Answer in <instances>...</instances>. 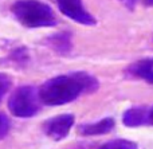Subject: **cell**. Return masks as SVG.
I'll use <instances>...</instances> for the list:
<instances>
[{
	"label": "cell",
	"instance_id": "cell-8",
	"mask_svg": "<svg viewBox=\"0 0 153 149\" xmlns=\"http://www.w3.org/2000/svg\"><path fill=\"white\" fill-rule=\"evenodd\" d=\"M129 73L141 79L153 83V59H141L129 67Z\"/></svg>",
	"mask_w": 153,
	"mask_h": 149
},
{
	"label": "cell",
	"instance_id": "cell-7",
	"mask_svg": "<svg viewBox=\"0 0 153 149\" xmlns=\"http://www.w3.org/2000/svg\"><path fill=\"white\" fill-rule=\"evenodd\" d=\"M114 122L113 118H103L97 122L91 124H82L78 126V132L82 136H100V134H106L114 129Z\"/></svg>",
	"mask_w": 153,
	"mask_h": 149
},
{
	"label": "cell",
	"instance_id": "cell-6",
	"mask_svg": "<svg viewBox=\"0 0 153 149\" xmlns=\"http://www.w3.org/2000/svg\"><path fill=\"white\" fill-rule=\"evenodd\" d=\"M122 122L125 126H129V128L149 125V107L136 106L132 109H128L124 113Z\"/></svg>",
	"mask_w": 153,
	"mask_h": 149
},
{
	"label": "cell",
	"instance_id": "cell-2",
	"mask_svg": "<svg viewBox=\"0 0 153 149\" xmlns=\"http://www.w3.org/2000/svg\"><path fill=\"white\" fill-rule=\"evenodd\" d=\"M12 11L22 24L31 28L55 26L56 23L53 10L38 0H20L13 4Z\"/></svg>",
	"mask_w": 153,
	"mask_h": 149
},
{
	"label": "cell",
	"instance_id": "cell-3",
	"mask_svg": "<svg viewBox=\"0 0 153 149\" xmlns=\"http://www.w3.org/2000/svg\"><path fill=\"white\" fill-rule=\"evenodd\" d=\"M39 91L32 86H20L10 97L8 107L15 117L28 118L34 117L40 110Z\"/></svg>",
	"mask_w": 153,
	"mask_h": 149
},
{
	"label": "cell",
	"instance_id": "cell-14",
	"mask_svg": "<svg viewBox=\"0 0 153 149\" xmlns=\"http://www.w3.org/2000/svg\"><path fill=\"white\" fill-rule=\"evenodd\" d=\"M145 4L146 5H153V0H145Z\"/></svg>",
	"mask_w": 153,
	"mask_h": 149
},
{
	"label": "cell",
	"instance_id": "cell-11",
	"mask_svg": "<svg viewBox=\"0 0 153 149\" xmlns=\"http://www.w3.org/2000/svg\"><path fill=\"white\" fill-rule=\"evenodd\" d=\"M10 86H11V79H10V77L0 73V101H1V98L5 96V93L8 91Z\"/></svg>",
	"mask_w": 153,
	"mask_h": 149
},
{
	"label": "cell",
	"instance_id": "cell-9",
	"mask_svg": "<svg viewBox=\"0 0 153 149\" xmlns=\"http://www.w3.org/2000/svg\"><path fill=\"white\" fill-rule=\"evenodd\" d=\"M98 149H138L137 144L129 140L118 139V140H111V141L105 142L103 145H101Z\"/></svg>",
	"mask_w": 153,
	"mask_h": 149
},
{
	"label": "cell",
	"instance_id": "cell-1",
	"mask_svg": "<svg viewBox=\"0 0 153 149\" xmlns=\"http://www.w3.org/2000/svg\"><path fill=\"white\" fill-rule=\"evenodd\" d=\"M98 89V82L87 73L78 71L51 78L45 82L39 91L42 104L48 106H59L74 101L82 94L93 93Z\"/></svg>",
	"mask_w": 153,
	"mask_h": 149
},
{
	"label": "cell",
	"instance_id": "cell-12",
	"mask_svg": "<svg viewBox=\"0 0 153 149\" xmlns=\"http://www.w3.org/2000/svg\"><path fill=\"white\" fill-rule=\"evenodd\" d=\"M149 125H153V106L149 107Z\"/></svg>",
	"mask_w": 153,
	"mask_h": 149
},
{
	"label": "cell",
	"instance_id": "cell-10",
	"mask_svg": "<svg viewBox=\"0 0 153 149\" xmlns=\"http://www.w3.org/2000/svg\"><path fill=\"white\" fill-rule=\"evenodd\" d=\"M10 120H8V117L5 114H3V113H0V140L4 139L5 136L8 134V132H10Z\"/></svg>",
	"mask_w": 153,
	"mask_h": 149
},
{
	"label": "cell",
	"instance_id": "cell-4",
	"mask_svg": "<svg viewBox=\"0 0 153 149\" xmlns=\"http://www.w3.org/2000/svg\"><path fill=\"white\" fill-rule=\"evenodd\" d=\"M74 125V116L73 114H61L47 120L43 125L45 133L54 141H61L69 134Z\"/></svg>",
	"mask_w": 153,
	"mask_h": 149
},
{
	"label": "cell",
	"instance_id": "cell-5",
	"mask_svg": "<svg viewBox=\"0 0 153 149\" xmlns=\"http://www.w3.org/2000/svg\"><path fill=\"white\" fill-rule=\"evenodd\" d=\"M56 1H58L61 12L69 16L70 19L78 21V23L87 24V26L95 24V19L87 11H85L81 0H56Z\"/></svg>",
	"mask_w": 153,
	"mask_h": 149
},
{
	"label": "cell",
	"instance_id": "cell-13",
	"mask_svg": "<svg viewBox=\"0 0 153 149\" xmlns=\"http://www.w3.org/2000/svg\"><path fill=\"white\" fill-rule=\"evenodd\" d=\"M122 1H124V3H126V4L129 5V7H132V5L136 3V0H122Z\"/></svg>",
	"mask_w": 153,
	"mask_h": 149
}]
</instances>
